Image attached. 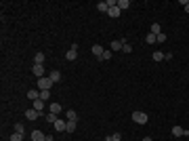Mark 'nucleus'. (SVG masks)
I'll return each mask as SVG.
<instances>
[{
  "label": "nucleus",
  "instance_id": "nucleus-23",
  "mask_svg": "<svg viewBox=\"0 0 189 141\" xmlns=\"http://www.w3.org/2000/svg\"><path fill=\"white\" fill-rule=\"evenodd\" d=\"M44 118H46V122H50V124H55V122H57V114H50V112H48Z\"/></svg>",
  "mask_w": 189,
  "mask_h": 141
},
{
  "label": "nucleus",
  "instance_id": "nucleus-29",
  "mask_svg": "<svg viewBox=\"0 0 189 141\" xmlns=\"http://www.w3.org/2000/svg\"><path fill=\"white\" fill-rule=\"evenodd\" d=\"M155 38H158V42H166V34H164V32H162V34H158Z\"/></svg>",
  "mask_w": 189,
  "mask_h": 141
},
{
  "label": "nucleus",
  "instance_id": "nucleus-13",
  "mask_svg": "<svg viewBox=\"0 0 189 141\" xmlns=\"http://www.w3.org/2000/svg\"><path fill=\"white\" fill-rule=\"evenodd\" d=\"M44 59H46V57H44V53H36L34 63H36V65H44Z\"/></svg>",
  "mask_w": 189,
  "mask_h": 141
},
{
  "label": "nucleus",
  "instance_id": "nucleus-2",
  "mask_svg": "<svg viewBox=\"0 0 189 141\" xmlns=\"http://www.w3.org/2000/svg\"><path fill=\"white\" fill-rule=\"evenodd\" d=\"M133 120H135L137 124H147V120H149V118H147V114H145V112H135V114H133Z\"/></svg>",
  "mask_w": 189,
  "mask_h": 141
},
{
  "label": "nucleus",
  "instance_id": "nucleus-14",
  "mask_svg": "<svg viewBox=\"0 0 189 141\" xmlns=\"http://www.w3.org/2000/svg\"><path fill=\"white\" fill-rule=\"evenodd\" d=\"M118 8H120V11L130 8V0H118Z\"/></svg>",
  "mask_w": 189,
  "mask_h": 141
},
{
  "label": "nucleus",
  "instance_id": "nucleus-3",
  "mask_svg": "<svg viewBox=\"0 0 189 141\" xmlns=\"http://www.w3.org/2000/svg\"><path fill=\"white\" fill-rule=\"evenodd\" d=\"M185 135H189V133L181 124H175V126H172V137H185Z\"/></svg>",
  "mask_w": 189,
  "mask_h": 141
},
{
  "label": "nucleus",
  "instance_id": "nucleus-17",
  "mask_svg": "<svg viewBox=\"0 0 189 141\" xmlns=\"http://www.w3.org/2000/svg\"><path fill=\"white\" fill-rule=\"evenodd\" d=\"M151 34H153V36L162 34V28H160V23H151Z\"/></svg>",
  "mask_w": 189,
  "mask_h": 141
},
{
  "label": "nucleus",
  "instance_id": "nucleus-33",
  "mask_svg": "<svg viewBox=\"0 0 189 141\" xmlns=\"http://www.w3.org/2000/svg\"><path fill=\"white\" fill-rule=\"evenodd\" d=\"M143 141H153V139H151V137H145V139H143Z\"/></svg>",
  "mask_w": 189,
  "mask_h": 141
},
{
  "label": "nucleus",
  "instance_id": "nucleus-1",
  "mask_svg": "<svg viewBox=\"0 0 189 141\" xmlns=\"http://www.w3.org/2000/svg\"><path fill=\"white\" fill-rule=\"evenodd\" d=\"M53 84H55V82H53L48 76H42V78H38V89H40V91H48Z\"/></svg>",
  "mask_w": 189,
  "mask_h": 141
},
{
  "label": "nucleus",
  "instance_id": "nucleus-24",
  "mask_svg": "<svg viewBox=\"0 0 189 141\" xmlns=\"http://www.w3.org/2000/svg\"><path fill=\"white\" fill-rule=\"evenodd\" d=\"M8 141H23V135H21V133H13V135L8 137Z\"/></svg>",
  "mask_w": 189,
  "mask_h": 141
},
{
  "label": "nucleus",
  "instance_id": "nucleus-31",
  "mask_svg": "<svg viewBox=\"0 0 189 141\" xmlns=\"http://www.w3.org/2000/svg\"><path fill=\"white\" fill-rule=\"evenodd\" d=\"M111 139H114V141H122V135H120V133H114Z\"/></svg>",
  "mask_w": 189,
  "mask_h": 141
},
{
  "label": "nucleus",
  "instance_id": "nucleus-11",
  "mask_svg": "<svg viewBox=\"0 0 189 141\" xmlns=\"http://www.w3.org/2000/svg\"><path fill=\"white\" fill-rule=\"evenodd\" d=\"M103 53H105V51H103V47H101V44H94V47H93V55L97 57V59H101V57H103Z\"/></svg>",
  "mask_w": 189,
  "mask_h": 141
},
{
  "label": "nucleus",
  "instance_id": "nucleus-15",
  "mask_svg": "<svg viewBox=\"0 0 189 141\" xmlns=\"http://www.w3.org/2000/svg\"><path fill=\"white\" fill-rule=\"evenodd\" d=\"M48 78H50L53 82H59V80H61V72H57V70H55V72H50V74H48Z\"/></svg>",
  "mask_w": 189,
  "mask_h": 141
},
{
  "label": "nucleus",
  "instance_id": "nucleus-22",
  "mask_svg": "<svg viewBox=\"0 0 189 141\" xmlns=\"http://www.w3.org/2000/svg\"><path fill=\"white\" fill-rule=\"evenodd\" d=\"M97 8H99L101 13H107V11H109V6H107V0H105V2H99V4H97Z\"/></svg>",
  "mask_w": 189,
  "mask_h": 141
},
{
  "label": "nucleus",
  "instance_id": "nucleus-12",
  "mask_svg": "<svg viewBox=\"0 0 189 141\" xmlns=\"http://www.w3.org/2000/svg\"><path fill=\"white\" fill-rule=\"evenodd\" d=\"M65 59H67V61H74V59H78V51H74V48H69V51L65 53Z\"/></svg>",
  "mask_w": 189,
  "mask_h": 141
},
{
  "label": "nucleus",
  "instance_id": "nucleus-10",
  "mask_svg": "<svg viewBox=\"0 0 189 141\" xmlns=\"http://www.w3.org/2000/svg\"><path fill=\"white\" fill-rule=\"evenodd\" d=\"M32 107H34L36 112H40V114H42V110H44V101H42V99H36V101L32 103Z\"/></svg>",
  "mask_w": 189,
  "mask_h": 141
},
{
  "label": "nucleus",
  "instance_id": "nucleus-19",
  "mask_svg": "<svg viewBox=\"0 0 189 141\" xmlns=\"http://www.w3.org/2000/svg\"><path fill=\"white\" fill-rule=\"evenodd\" d=\"M151 57H153V61H164V59H166V55H164V53H160V51H155Z\"/></svg>",
  "mask_w": 189,
  "mask_h": 141
},
{
  "label": "nucleus",
  "instance_id": "nucleus-5",
  "mask_svg": "<svg viewBox=\"0 0 189 141\" xmlns=\"http://www.w3.org/2000/svg\"><path fill=\"white\" fill-rule=\"evenodd\" d=\"M126 42L124 40H111V44H109V51L114 53V51H122V47H124Z\"/></svg>",
  "mask_w": 189,
  "mask_h": 141
},
{
  "label": "nucleus",
  "instance_id": "nucleus-30",
  "mask_svg": "<svg viewBox=\"0 0 189 141\" xmlns=\"http://www.w3.org/2000/svg\"><path fill=\"white\" fill-rule=\"evenodd\" d=\"M15 133H21V135H23V124H21V122L15 124Z\"/></svg>",
  "mask_w": 189,
  "mask_h": 141
},
{
  "label": "nucleus",
  "instance_id": "nucleus-9",
  "mask_svg": "<svg viewBox=\"0 0 189 141\" xmlns=\"http://www.w3.org/2000/svg\"><path fill=\"white\" fill-rule=\"evenodd\" d=\"M32 141H46V135L42 131H32Z\"/></svg>",
  "mask_w": 189,
  "mask_h": 141
},
{
  "label": "nucleus",
  "instance_id": "nucleus-18",
  "mask_svg": "<svg viewBox=\"0 0 189 141\" xmlns=\"http://www.w3.org/2000/svg\"><path fill=\"white\" fill-rule=\"evenodd\" d=\"M145 42H147V44H155V42H158V38H155V36H153V34L149 32V34L145 36Z\"/></svg>",
  "mask_w": 189,
  "mask_h": 141
},
{
  "label": "nucleus",
  "instance_id": "nucleus-4",
  "mask_svg": "<svg viewBox=\"0 0 189 141\" xmlns=\"http://www.w3.org/2000/svg\"><path fill=\"white\" fill-rule=\"evenodd\" d=\"M40 116H42V114H40V112H36L34 107L25 110V118H27V120H36V118H40Z\"/></svg>",
  "mask_w": 189,
  "mask_h": 141
},
{
  "label": "nucleus",
  "instance_id": "nucleus-8",
  "mask_svg": "<svg viewBox=\"0 0 189 141\" xmlns=\"http://www.w3.org/2000/svg\"><path fill=\"white\" fill-rule=\"evenodd\" d=\"M61 110H63V107H61L57 101H53V103L48 105V112H50V114H57V116H59V114H61Z\"/></svg>",
  "mask_w": 189,
  "mask_h": 141
},
{
  "label": "nucleus",
  "instance_id": "nucleus-26",
  "mask_svg": "<svg viewBox=\"0 0 189 141\" xmlns=\"http://www.w3.org/2000/svg\"><path fill=\"white\" fill-rule=\"evenodd\" d=\"M67 120H78V114H76L74 110H69V112H67Z\"/></svg>",
  "mask_w": 189,
  "mask_h": 141
},
{
  "label": "nucleus",
  "instance_id": "nucleus-25",
  "mask_svg": "<svg viewBox=\"0 0 189 141\" xmlns=\"http://www.w3.org/2000/svg\"><path fill=\"white\" fill-rule=\"evenodd\" d=\"M40 99H42V101H48V99H50V91H40Z\"/></svg>",
  "mask_w": 189,
  "mask_h": 141
},
{
  "label": "nucleus",
  "instance_id": "nucleus-16",
  "mask_svg": "<svg viewBox=\"0 0 189 141\" xmlns=\"http://www.w3.org/2000/svg\"><path fill=\"white\" fill-rule=\"evenodd\" d=\"M120 13H122V11H120V8H118V6H111V8H109V11H107V15H109V17H118V15H120Z\"/></svg>",
  "mask_w": 189,
  "mask_h": 141
},
{
  "label": "nucleus",
  "instance_id": "nucleus-32",
  "mask_svg": "<svg viewBox=\"0 0 189 141\" xmlns=\"http://www.w3.org/2000/svg\"><path fill=\"white\" fill-rule=\"evenodd\" d=\"M185 11H187V13H189V0H187V2H185Z\"/></svg>",
  "mask_w": 189,
  "mask_h": 141
},
{
  "label": "nucleus",
  "instance_id": "nucleus-28",
  "mask_svg": "<svg viewBox=\"0 0 189 141\" xmlns=\"http://www.w3.org/2000/svg\"><path fill=\"white\" fill-rule=\"evenodd\" d=\"M122 51H124V53H133V44H128V42H126V44L122 47Z\"/></svg>",
  "mask_w": 189,
  "mask_h": 141
},
{
  "label": "nucleus",
  "instance_id": "nucleus-6",
  "mask_svg": "<svg viewBox=\"0 0 189 141\" xmlns=\"http://www.w3.org/2000/svg\"><path fill=\"white\" fill-rule=\"evenodd\" d=\"M32 74H34L36 78H42V76H44V65H36V63H34V67H32Z\"/></svg>",
  "mask_w": 189,
  "mask_h": 141
},
{
  "label": "nucleus",
  "instance_id": "nucleus-7",
  "mask_svg": "<svg viewBox=\"0 0 189 141\" xmlns=\"http://www.w3.org/2000/svg\"><path fill=\"white\" fill-rule=\"evenodd\" d=\"M53 126H55V131H59V133H63V131L67 129V122H65V120H61V118H57V122H55Z\"/></svg>",
  "mask_w": 189,
  "mask_h": 141
},
{
  "label": "nucleus",
  "instance_id": "nucleus-20",
  "mask_svg": "<svg viewBox=\"0 0 189 141\" xmlns=\"http://www.w3.org/2000/svg\"><path fill=\"white\" fill-rule=\"evenodd\" d=\"M76 131V120H67V129H65V133H74Z\"/></svg>",
  "mask_w": 189,
  "mask_h": 141
},
{
  "label": "nucleus",
  "instance_id": "nucleus-21",
  "mask_svg": "<svg viewBox=\"0 0 189 141\" xmlns=\"http://www.w3.org/2000/svg\"><path fill=\"white\" fill-rule=\"evenodd\" d=\"M27 97L32 101H36V99H40V91H27Z\"/></svg>",
  "mask_w": 189,
  "mask_h": 141
},
{
  "label": "nucleus",
  "instance_id": "nucleus-27",
  "mask_svg": "<svg viewBox=\"0 0 189 141\" xmlns=\"http://www.w3.org/2000/svg\"><path fill=\"white\" fill-rule=\"evenodd\" d=\"M111 57H114V53H111V51L107 48V51L103 53V57H101V59H105V61H107V59H111Z\"/></svg>",
  "mask_w": 189,
  "mask_h": 141
},
{
  "label": "nucleus",
  "instance_id": "nucleus-34",
  "mask_svg": "<svg viewBox=\"0 0 189 141\" xmlns=\"http://www.w3.org/2000/svg\"><path fill=\"white\" fill-rule=\"evenodd\" d=\"M105 141H114V139H111V137H105Z\"/></svg>",
  "mask_w": 189,
  "mask_h": 141
}]
</instances>
